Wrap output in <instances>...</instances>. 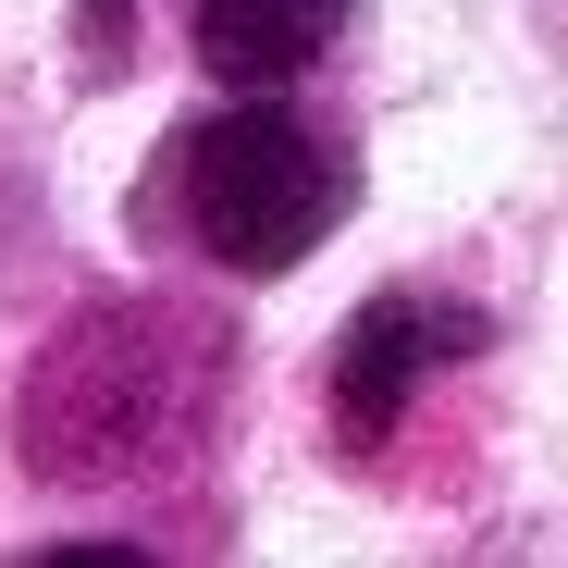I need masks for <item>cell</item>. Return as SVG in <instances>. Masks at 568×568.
Instances as JSON below:
<instances>
[{
  "label": "cell",
  "instance_id": "obj_1",
  "mask_svg": "<svg viewBox=\"0 0 568 568\" xmlns=\"http://www.w3.org/2000/svg\"><path fill=\"white\" fill-rule=\"evenodd\" d=\"M211 384H223L211 334L185 310H87L26 371L13 445L50 469V483H124V469H161V457L199 445Z\"/></svg>",
  "mask_w": 568,
  "mask_h": 568
},
{
  "label": "cell",
  "instance_id": "obj_4",
  "mask_svg": "<svg viewBox=\"0 0 568 568\" xmlns=\"http://www.w3.org/2000/svg\"><path fill=\"white\" fill-rule=\"evenodd\" d=\"M358 26V0H199V62L223 87H284Z\"/></svg>",
  "mask_w": 568,
  "mask_h": 568
},
{
  "label": "cell",
  "instance_id": "obj_3",
  "mask_svg": "<svg viewBox=\"0 0 568 568\" xmlns=\"http://www.w3.org/2000/svg\"><path fill=\"white\" fill-rule=\"evenodd\" d=\"M483 346V310H457V297H420V284H396V297H371L346 334H334V420L371 445V433H396L408 396L433 384L445 358Z\"/></svg>",
  "mask_w": 568,
  "mask_h": 568
},
{
  "label": "cell",
  "instance_id": "obj_2",
  "mask_svg": "<svg viewBox=\"0 0 568 568\" xmlns=\"http://www.w3.org/2000/svg\"><path fill=\"white\" fill-rule=\"evenodd\" d=\"M173 199H185V235H199L223 272H297L310 235H322L334 199H346V173H334V149H322L297 112L247 100V112L185 124Z\"/></svg>",
  "mask_w": 568,
  "mask_h": 568
}]
</instances>
